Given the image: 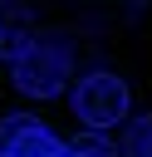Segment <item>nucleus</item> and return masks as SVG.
Segmentation results:
<instances>
[{"mask_svg":"<svg viewBox=\"0 0 152 157\" xmlns=\"http://www.w3.org/2000/svg\"><path fill=\"white\" fill-rule=\"evenodd\" d=\"M69 152H74V157H118V147H113L103 132H83V137H74Z\"/></svg>","mask_w":152,"mask_h":157,"instance_id":"obj_4","label":"nucleus"},{"mask_svg":"<svg viewBox=\"0 0 152 157\" xmlns=\"http://www.w3.org/2000/svg\"><path fill=\"white\" fill-rule=\"evenodd\" d=\"M0 152L5 157H59L64 142L34 113H5L0 118Z\"/></svg>","mask_w":152,"mask_h":157,"instance_id":"obj_3","label":"nucleus"},{"mask_svg":"<svg viewBox=\"0 0 152 157\" xmlns=\"http://www.w3.org/2000/svg\"><path fill=\"white\" fill-rule=\"evenodd\" d=\"M0 157H5V152H0Z\"/></svg>","mask_w":152,"mask_h":157,"instance_id":"obj_7","label":"nucleus"},{"mask_svg":"<svg viewBox=\"0 0 152 157\" xmlns=\"http://www.w3.org/2000/svg\"><path fill=\"white\" fill-rule=\"evenodd\" d=\"M127 103H132L127 83H123L118 74H108V69H93V74H83V78L74 83V118H78L88 132H103V128L123 123V118H127Z\"/></svg>","mask_w":152,"mask_h":157,"instance_id":"obj_2","label":"nucleus"},{"mask_svg":"<svg viewBox=\"0 0 152 157\" xmlns=\"http://www.w3.org/2000/svg\"><path fill=\"white\" fill-rule=\"evenodd\" d=\"M123 152H127V157H152V118H142V123H132V132H127V142H123Z\"/></svg>","mask_w":152,"mask_h":157,"instance_id":"obj_5","label":"nucleus"},{"mask_svg":"<svg viewBox=\"0 0 152 157\" xmlns=\"http://www.w3.org/2000/svg\"><path fill=\"white\" fill-rule=\"evenodd\" d=\"M59 157H74V152H69V147H64V152H59Z\"/></svg>","mask_w":152,"mask_h":157,"instance_id":"obj_6","label":"nucleus"},{"mask_svg":"<svg viewBox=\"0 0 152 157\" xmlns=\"http://www.w3.org/2000/svg\"><path fill=\"white\" fill-rule=\"evenodd\" d=\"M69 64H74V49H69L64 34H34L29 49L10 64V74H15V88H20V93H29V98H54V93H64V83H69Z\"/></svg>","mask_w":152,"mask_h":157,"instance_id":"obj_1","label":"nucleus"}]
</instances>
